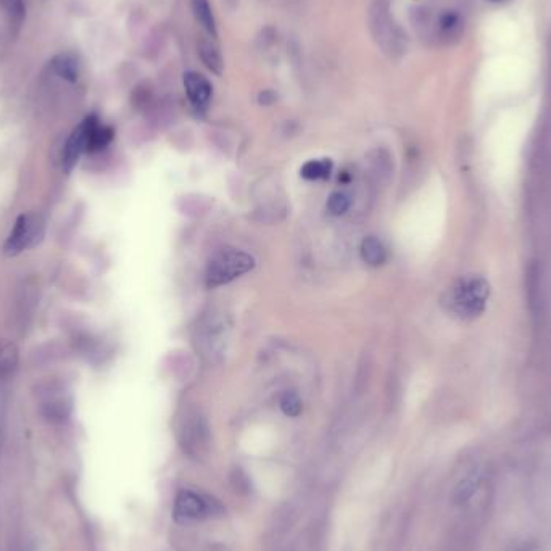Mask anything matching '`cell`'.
<instances>
[{
    "mask_svg": "<svg viewBox=\"0 0 551 551\" xmlns=\"http://www.w3.org/2000/svg\"><path fill=\"white\" fill-rule=\"evenodd\" d=\"M199 54L202 62L205 63V66L210 69V71H213L214 74L223 73V66H224L223 58L221 54H219L218 47L213 42H210V40H202L199 45Z\"/></svg>",
    "mask_w": 551,
    "mask_h": 551,
    "instance_id": "obj_14",
    "label": "cell"
},
{
    "mask_svg": "<svg viewBox=\"0 0 551 551\" xmlns=\"http://www.w3.org/2000/svg\"><path fill=\"white\" fill-rule=\"evenodd\" d=\"M490 297V284L484 276L466 274L445 290L443 308L463 321H472L485 311Z\"/></svg>",
    "mask_w": 551,
    "mask_h": 551,
    "instance_id": "obj_1",
    "label": "cell"
},
{
    "mask_svg": "<svg viewBox=\"0 0 551 551\" xmlns=\"http://www.w3.org/2000/svg\"><path fill=\"white\" fill-rule=\"evenodd\" d=\"M42 413L50 421H63L71 413V400L55 390H47L45 400L42 402Z\"/></svg>",
    "mask_w": 551,
    "mask_h": 551,
    "instance_id": "obj_9",
    "label": "cell"
},
{
    "mask_svg": "<svg viewBox=\"0 0 551 551\" xmlns=\"http://www.w3.org/2000/svg\"><path fill=\"white\" fill-rule=\"evenodd\" d=\"M190 5H192L194 16L195 20L200 23V26L205 29L211 37H216V21H214L213 10L210 4H208V0H190Z\"/></svg>",
    "mask_w": 551,
    "mask_h": 551,
    "instance_id": "obj_13",
    "label": "cell"
},
{
    "mask_svg": "<svg viewBox=\"0 0 551 551\" xmlns=\"http://www.w3.org/2000/svg\"><path fill=\"white\" fill-rule=\"evenodd\" d=\"M45 234V221L37 213H23L16 218L13 229L4 243V253L16 257L21 252L36 247Z\"/></svg>",
    "mask_w": 551,
    "mask_h": 551,
    "instance_id": "obj_3",
    "label": "cell"
},
{
    "mask_svg": "<svg viewBox=\"0 0 551 551\" xmlns=\"http://www.w3.org/2000/svg\"><path fill=\"white\" fill-rule=\"evenodd\" d=\"M37 301H39V284L36 279H33V277H28L26 281L21 282L15 298L13 319H15V324L20 329H25L29 324V321H31L34 310H36L37 306Z\"/></svg>",
    "mask_w": 551,
    "mask_h": 551,
    "instance_id": "obj_6",
    "label": "cell"
},
{
    "mask_svg": "<svg viewBox=\"0 0 551 551\" xmlns=\"http://www.w3.org/2000/svg\"><path fill=\"white\" fill-rule=\"evenodd\" d=\"M5 413H7V402L2 398L0 400V443L4 439V427H5Z\"/></svg>",
    "mask_w": 551,
    "mask_h": 551,
    "instance_id": "obj_21",
    "label": "cell"
},
{
    "mask_svg": "<svg viewBox=\"0 0 551 551\" xmlns=\"http://www.w3.org/2000/svg\"><path fill=\"white\" fill-rule=\"evenodd\" d=\"M224 514V508L213 497L203 495L192 490L178 492L174 500V519L178 522L203 521L219 518Z\"/></svg>",
    "mask_w": 551,
    "mask_h": 551,
    "instance_id": "obj_4",
    "label": "cell"
},
{
    "mask_svg": "<svg viewBox=\"0 0 551 551\" xmlns=\"http://www.w3.org/2000/svg\"><path fill=\"white\" fill-rule=\"evenodd\" d=\"M361 258L369 266H381L385 263L387 250L377 237H366L361 243Z\"/></svg>",
    "mask_w": 551,
    "mask_h": 551,
    "instance_id": "obj_11",
    "label": "cell"
},
{
    "mask_svg": "<svg viewBox=\"0 0 551 551\" xmlns=\"http://www.w3.org/2000/svg\"><path fill=\"white\" fill-rule=\"evenodd\" d=\"M184 87H185V92H187L190 103H192L197 110L207 108L208 103H210L213 91H211V84L208 83V79L205 76H202V74L195 71L185 73Z\"/></svg>",
    "mask_w": 551,
    "mask_h": 551,
    "instance_id": "obj_7",
    "label": "cell"
},
{
    "mask_svg": "<svg viewBox=\"0 0 551 551\" xmlns=\"http://www.w3.org/2000/svg\"><path fill=\"white\" fill-rule=\"evenodd\" d=\"M440 25H442L443 31H453V29L458 25H460V18H458L456 13H445L442 16V21H440Z\"/></svg>",
    "mask_w": 551,
    "mask_h": 551,
    "instance_id": "obj_20",
    "label": "cell"
},
{
    "mask_svg": "<svg viewBox=\"0 0 551 551\" xmlns=\"http://www.w3.org/2000/svg\"><path fill=\"white\" fill-rule=\"evenodd\" d=\"M0 5H2L15 23H21L23 18H25V5H23L21 0H0Z\"/></svg>",
    "mask_w": 551,
    "mask_h": 551,
    "instance_id": "obj_19",
    "label": "cell"
},
{
    "mask_svg": "<svg viewBox=\"0 0 551 551\" xmlns=\"http://www.w3.org/2000/svg\"><path fill=\"white\" fill-rule=\"evenodd\" d=\"M327 208L334 216H340V214H345L348 208H350V199L342 192H334L329 197Z\"/></svg>",
    "mask_w": 551,
    "mask_h": 551,
    "instance_id": "obj_18",
    "label": "cell"
},
{
    "mask_svg": "<svg viewBox=\"0 0 551 551\" xmlns=\"http://www.w3.org/2000/svg\"><path fill=\"white\" fill-rule=\"evenodd\" d=\"M113 139V129L108 126H102L97 123L94 129L91 131L89 142H87V152H97V150L105 149L107 145L112 142Z\"/></svg>",
    "mask_w": 551,
    "mask_h": 551,
    "instance_id": "obj_16",
    "label": "cell"
},
{
    "mask_svg": "<svg viewBox=\"0 0 551 551\" xmlns=\"http://www.w3.org/2000/svg\"><path fill=\"white\" fill-rule=\"evenodd\" d=\"M181 437L184 442V448L189 451V453H199L202 450V446L207 443V427L203 424L200 416H187V419L184 421L182 431H181Z\"/></svg>",
    "mask_w": 551,
    "mask_h": 551,
    "instance_id": "obj_8",
    "label": "cell"
},
{
    "mask_svg": "<svg viewBox=\"0 0 551 551\" xmlns=\"http://www.w3.org/2000/svg\"><path fill=\"white\" fill-rule=\"evenodd\" d=\"M330 171H332V161L330 160H310L301 166L300 174L305 179H310V181H316V179H324L327 178Z\"/></svg>",
    "mask_w": 551,
    "mask_h": 551,
    "instance_id": "obj_15",
    "label": "cell"
},
{
    "mask_svg": "<svg viewBox=\"0 0 551 551\" xmlns=\"http://www.w3.org/2000/svg\"><path fill=\"white\" fill-rule=\"evenodd\" d=\"M18 366V348L11 342L0 340V382L13 373Z\"/></svg>",
    "mask_w": 551,
    "mask_h": 551,
    "instance_id": "obj_12",
    "label": "cell"
},
{
    "mask_svg": "<svg viewBox=\"0 0 551 551\" xmlns=\"http://www.w3.org/2000/svg\"><path fill=\"white\" fill-rule=\"evenodd\" d=\"M255 260L247 252L236 250V248H224L210 260L207 268L208 287H218L223 284L237 279L245 272L252 271Z\"/></svg>",
    "mask_w": 551,
    "mask_h": 551,
    "instance_id": "obj_2",
    "label": "cell"
},
{
    "mask_svg": "<svg viewBox=\"0 0 551 551\" xmlns=\"http://www.w3.org/2000/svg\"><path fill=\"white\" fill-rule=\"evenodd\" d=\"M490 2H503V0H490Z\"/></svg>",
    "mask_w": 551,
    "mask_h": 551,
    "instance_id": "obj_22",
    "label": "cell"
},
{
    "mask_svg": "<svg viewBox=\"0 0 551 551\" xmlns=\"http://www.w3.org/2000/svg\"><path fill=\"white\" fill-rule=\"evenodd\" d=\"M282 413L290 417H297L301 413V400L295 392H286L281 398Z\"/></svg>",
    "mask_w": 551,
    "mask_h": 551,
    "instance_id": "obj_17",
    "label": "cell"
},
{
    "mask_svg": "<svg viewBox=\"0 0 551 551\" xmlns=\"http://www.w3.org/2000/svg\"><path fill=\"white\" fill-rule=\"evenodd\" d=\"M97 123H98L97 116L94 115L87 116L83 123L71 132V136L68 137L62 153V166L63 170H65V173H71L73 168L78 163L79 156L84 152H87V142H89L91 131L94 129V126Z\"/></svg>",
    "mask_w": 551,
    "mask_h": 551,
    "instance_id": "obj_5",
    "label": "cell"
},
{
    "mask_svg": "<svg viewBox=\"0 0 551 551\" xmlns=\"http://www.w3.org/2000/svg\"><path fill=\"white\" fill-rule=\"evenodd\" d=\"M52 68L58 76L69 81V83H76L79 78V62L73 54H60L52 60Z\"/></svg>",
    "mask_w": 551,
    "mask_h": 551,
    "instance_id": "obj_10",
    "label": "cell"
}]
</instances>
